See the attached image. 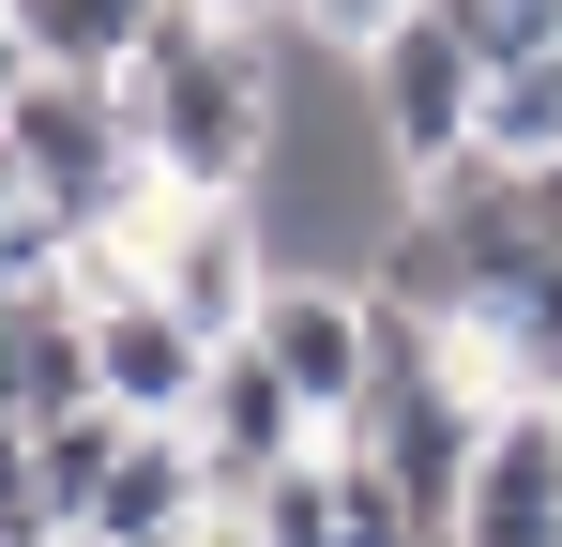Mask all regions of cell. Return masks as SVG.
Masks as SVG:
<instances>
[{
  "mask_svg": "<svg viewBox=\"0 0 562 547\" xmlns=\"http://www.w3.org/2000/svg\"><path fill=\"white\" fill-rule=\"evenodd\" d=\"M350 91H366V122H380V153H395L411 198H426L441 168H471V137H486V46H471L441 0L380 31L366 62H350Z\"/></svg>",
  "mask_w": 562,
  "mask_h": 547,
  "instance_id": "cell-1",
  "label": "cell"
},
{
  "mask_svg": "<svg viewBox=\"0 0 562 547\" xmlns=\"http://www.w3.org/2000/svg\"><path fill=\"white\" fill-rule=\"evenodd\" d=\"M259 350H274V380L319 411V426H350L366 411V380H380V304H366V274H274V304H259Z\"/></svg>",
  "mask_w": 562,
  "mask_h": 547,
  "instance_id": "cell-2",
  "label": "cell"
},
{
  "mask_svg": "<svg viewBox=\"0 0 562 547\" xmlns=\"http://www.w3.org/2000/svg\"><path fill=\"white\" fill-rule=\"evenodd\" d=\"M183 426H198V456H213V487H274L289 456L335 442V426H319V411L274 380V350H259V335H228V350H213V380H198Z\"/></svg>",
  "mask_w": 562,
  "mask_h": 547,
  "instance_id": "cell-3",
  "label": "cell"
},
{
  "mask_svg": "<svg viewBox=\"0 0 562 547\" xmlns=\"http://www.w3.org/2000/svg\"><path fill=\"white\" fill-rule=\"evenodd\" d=\"M92 380H106V411L183 426V411H198V380H213V335H198L168 289H122V304H92Z\"/></svg>",
  "mask_w": 562,
  "mask_h": 547,
  "instance_id": "cell-4",
  "label": "cell"
},
{
  "mask_svg": "<svg viewBox=\"0 0 562 547\" xmlns=\"http://www.w3.org/2000/svg\"><path fill=\"white\" fill-rule=\"evenodd\" d=\"M441 547H562V411H502Z\"/></svg>",
  "mask_w": 562,
  "mask_h": 547,
  "instance_id": "cell-5",
  "label": "cell"
},
{
  "mask_svg": "<svg viewBox=\"0 0 562 547\" xmlns=\"http://www.w3.org/2000/svg\"><path fill=\"white\" fill-rule=\"evenodd\" d=\"M198 502H213V456H198V426H122V456H106V487H92V547L198 533Z\"/></svg>",
  "mask_w": 562,
  "mask_h": 547,
  "instance_id": "cell-6",
  "label": "cell"
},
{
  "mask_svg": "<svg viewBox=\"0 0 562 547\" xmlns=\"http://www.w3.org/2000/svg\"><path fill=\"white\" fill-rule=\"evenodd\" d=\"M471 153H502V168H562V46L486 77V137H471Z\"/></svg>",
  "mask_w": 562,
  "mask_h": 547,
  "instance_id": "cell-7",
  "label": "cell"
},
{
  "mask_svg": "<svg viewBox=\"0 0 562 547\" xmlns=\"http://www.w3.org/2000/svg\"><path fill=\"white\" fill-rule=\"evenodd\" d=\"M441 15L486 46V77H502V62H548V46H562V0H441Z\"/></svg>",
  "mask_w": 562,
  "mask_h": 547,
  "instance_id": "cell-8",
  "label": "cell"
},
{
  "mask_svg": "<svg viewBox=\"0 0 562 547\" xmlns=\"http://www.w3.org/2000/svg\"><path fill=\"white\" fill-rule=\"evenodd\" d=\"M395 15H426V0H289V31H304L319 62H366V46L395 31Z\"/></svg>",
  "mask_w": 562,
  "mask_h": 547,
  "instance_id": "cell-9",
  "label": "cell"
},
{
  "mask_svg": "<svg viewBox=\"0 0 562 547\" xmlns=\"http://www.w3.org/2000/svg\"><path fill=\"white\" fill-rule=\"evenodd\" d=\"M153 547H198V533H153Z\"/></svg>",
  "mask_w": 562,
  "mask_h": 547,
  "instance_id": "cell-10",
  "label": "cell"
}]
</instances>
